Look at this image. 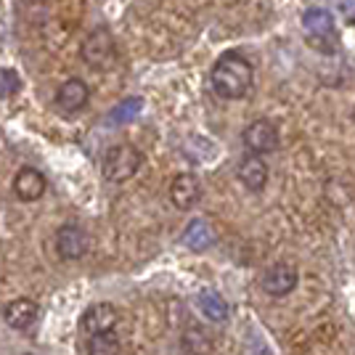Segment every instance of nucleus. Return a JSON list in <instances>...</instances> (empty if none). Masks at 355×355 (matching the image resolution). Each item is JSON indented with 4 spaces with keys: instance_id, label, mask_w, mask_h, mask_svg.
I'll return each instance as SVG.
<instances>
[{
    "instance_id": "6e6552de",
    "label": "nucleus",
    "mask_w": 355,
    "mask_h": 355,
    "mask_svg": "<svg viewBox=\"0 0 355 355\" xmlns=\"http://www.w3.org/2000/svg\"><path fill=\"white\" fill-rule=\"evenodd\" d=\"M119 321V313L114 305L109 302H98V305H90L88 311L83 313V331H88V337H96V334H106V331H114V326Z\"/></svg>"
},
{
    "instance_id": "f03ea898",
    "label": "nucleus",
    "mask_w": 355,
    "mask_h": 355,
    "mask_svg": "<svg viewBox=\"0 0 355 355\" xmlns=\"http://www.w3.org/2000/svg\"><path fill=\"white\" fill-rule=\"evenodd\" d=\"M302 30H305V43L321 51V53H337V27H334V19L324 8H311L302 14Z\"/></svg>"
},
{
    "instance_id": "a211bd4d",
    "label": "nucleus",
    "mask_w": 355,
    "mask_h": 355,
    "mask_svg": "<svg viewBox=\"0 0 355 355\" xmlns=\"http://www.w3.org/2000/svg\"><path fill=\"white\" fill-rule=\"evenodd\" d=\"M138 109H141V101H138V98H130V101L119 104L117 109H112V112H109V125H119V122L133 119Z\"/></svg>"
},
{
    "instance_id": "2eb2a0df",
    "label": "nucleus",
    "mask_w": 355,
    "mask_h": 355,
    "mask_svg": "<svg viewBox=\"0 0 355 355\" xmlns=\"http://www.w3.org/2000/svg\"><path fill=\"white\" fill-rule=\"evenodd\" d=\"M183 241L191 247V250H207L209 244L215 241V234H212V228H209L205 220H193L189 228H186V234H183Z\"/></svg>"
},
{
    "instance_id": "ddd939ff",
    "label": "nucleus",
    "mask_w": 355,
    "mask_h": 355,
    "mask_svg": "<svg viewBox=\"0 0 355 355\" xmlns=\"http://www.w3.org/2000/svg\"><path fill=\"white\" fill-rule=\"evenodd\" d=\"M239 180L250 189V191H263L268 183V164L263 162V157H247L239 164Z\"/></svg>"
},
{
    "instance_id": "1a4fd4ad",
    "label": "nucleus",
    "mask_w": 355,
    "mask_h": 355,
    "mask_svg": "<svg viewBox=\"0 0 355 355\" xmlns=\"http://www.w3.org/2000/svg\"><path fill=\"white\" fill-rule=\"evenodd\" d=\"M297 268L279 263V266L268 268V273L263 276V289L270 297H286L289 292H295L297 286Z\"/></svg>"
},
{
    "instance_id": "20e7f679",
    "label": "nucleus",
    "mask_w": 355,
    "mask_h": 355,
    "mask_svg": "<svg viewBox=\"0 0 355 355\" xmlns=\"http://www.w3.org/2000/svg\"><path fill=\"white\" fill-rule=\"evenodd\" d=\"M80 56L93 69H106L112 61L117 59V43H114L112 32L98 27L90 35H85V40L80 43Z\"/></svg>"
},
{
    "instance_id": "4468645a",
    "label": "nucleus",
    "mask_w": 355,
    "mask_h": 355,
    "mask_svg": "<svg viewBox=\"0 0 355 355\" xmlns=\"http://www.w3.org/2000/svg\"><path fill=\"white\" fill-rule=\"evenodd\" d=\"M196 300H199V308H202V313L207 315L209 321L220 324V321L228 318V305H225V300L215 289H202Z\"/></svg>"
},
{
    "instance_id": "0eeeda50",
    "label": "nucleus",
    "mask_w": 355,
    "mask_h": 355,
    "mask_svg": "<svg viewBox=\"0 0 355 355\" xmlns=\"http://www.w3.org/2000/svg\"><path fill=\"white\" fill-rule=\"evenodd\" d=\"M56 252L61 260H80L88 252V234L77 223H64L56 231Z\"/></svg>"
},
{
    "instance_id": "39448f33",
    "label": "nucleus",
    "mask_w": 355,
    "mask_h": 355,
    "mask_svg": "<svg viewBox=\"0 0 355 355\" xmlns=\"http://www.w3.org/2000/svg\"><path fill=\"white\" fill-rule=\"evenodd\" d=\"M244 146L250 148L254 157H263L279 148V128L270 119H254L244 130Z\"/></svg>"
},
{
    "instance_id": "6ab92c4d",
    "label": "nucleus",
    "mask_w": 355,
    "mask_h": 355,
    "mask_svg": "<svg viewBox=\"0 0 355 355\" xmlns=\"http://www.w3.org/2000/svg\"><path fill=\"white\" fill-rule=\"evenodd\" d=\"M21 88V80L14 69H0V96H14Z\"/></svg>"
},
{
    "instance_id": "dca6fc26",
    "label": "nucleus",
    "mask_w": 355,
    "mask_h": 355,
    "mask_svg": "<svg viewBox=\"0 0 355 355\" xmlns=\"http://www.w3.org/2000/svg\"><path fill=\"white\" fill-rule=\"evenodd\" d=\"M183 350L189 355H209L212 353V340H209L202 329L191 326V329L183 334Z\"/></svg>"
},
{
    "instance_id": "f3484780",
    "label": "nucleus",
    "mask_w": 355,
    "mask_h": 355,
    "mask_svg": "<svg viewBox=\"0 0 355 355\" xmlns=\"http://www.w3.org/2000/svg\"><path fill=\"white\" fill-rule=\"evenodd\" d=\"M85 350H88V355H117L119 353V337L114 334V331L88 337Z\"/></svg>"
},
{
    "instance_id": "f8f14e48",
    "label": "nucleus",
    "mask_w": 355,
    "mask_h": 355,
    "mask_svg": "<svg viewBox=\"0 0 355 355\" xmlns=\"http://www.w3.org/2000/svg\"><path fill=\"white\" fill-rule=\"evenodd\" d=\"M37 302L30 300V297H19V300H11L8 305H6V324L11 326V329H30L35 321H37Z\"/></svg>"
},
{
    "instance_id": "7ed1b4c3",
    "label": "nucleus",
    "mask_w": 355,
    "mask_h": 355,
    "mask_svg": "<svg viewBox=\"0 0 355 355\" xmlns=\"http://www.w3.org/2000/svg\"><path fill=\"white\" fill-rule=\"evenodd\" d=\"M144 164V154L138 151L130 144H117L112 146L104 154V162H101V170H104V178L112 180V183H125L141 170Z\"/></svg>"
},
{
    "instance_id": "423d86ee",
    "label": "nucleus",
    "mask_w": 355,
    "mask_h": 355,
    "mask_svg": "<svg viewBox=\"0 0 355 355\" xmlns=\"http://www.w3.org/2000/svg\"><path fill=\"white\" fill-rule=\"evenodd\" d=\"M90 101V88L88 83H83L80 77H72L67 83H61L56 90V106L59 112H64L67 117H72L77 112H83Z\"/></svg>"
},
{
    "instance_id": "9b49d317",
    "label": "nucleus",
    "mask_w": 355,
    "mask_h": 355,
    "mask_svg": "<svg viewBox=\"0 0 355 355\" xmlns=\"http://www.w3.org/2000/svg\"><path fill=\"white\" fill-rule=\"evenodd\" d=\"M202 196V186L191 173H180L170 183V199L178 209H191Z\"/></svg>"
},
{
    "instance_id": "f257e3e1",
    "label": "nucleus",
    "mask_w": 355,
    "mask_h": 355,
    "mask_svg": "<svg viewBox=\"0 0 355 355\" xmlns=\"http://www.w3.org/2000/svg\"><path fill=\"white\" fill-rule=\"evenodd\" d=\"M209 83L220 98H244L254 83V69H252L250 59L241 56L239 51H225L220 59L215 61V67L209 72Z\"/></svg>"
},
{
    "instance_id": "9d476101",
    "label": "nucleus",
    "mask_w": 355,
    "mask_h": 355,
    "mask_svg": "<svg viewBox=\"0 0 355 355\" xmlns=\"http://www.w3.org/2000/svg\"><path fill=\"white\" fill-rule=\"evenodd\" d=\"M48 183H45V175L37 170V167H21L14 178V191L21 202H37L45 193Z\"/></svg>"
}]
</instances>
